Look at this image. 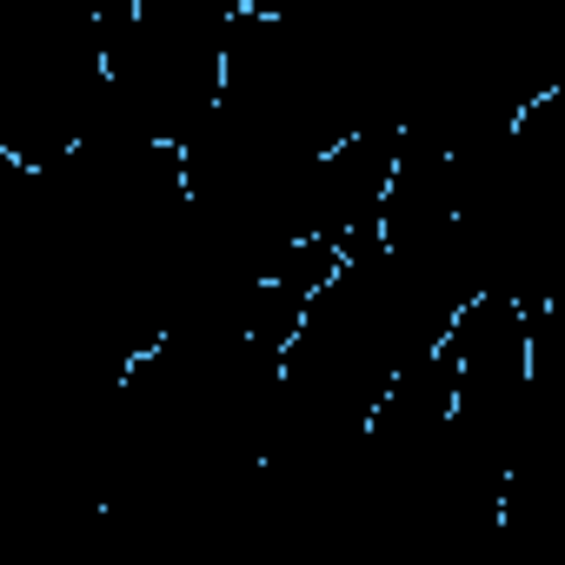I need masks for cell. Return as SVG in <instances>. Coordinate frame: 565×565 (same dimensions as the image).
I'll list each match as a JSON object with an SVG mask.
<instances>
[{
  "mask_svg": "<svg viewBox=\"0 0 565 565\" xmlns=\"http://www.w3.org/2000/svg\"><path fill=\"white\" fill-rule=\"evenodd\" d=\"M239 0H127L100 14V81L107 127L186 147L220 107L226 34Z\"/></svg>",
  "mask_w": 565,
  "mask_h": 565,
  "instance_id": "1",
  "label": "cell"
},
{
  "mask_svg": "<svg viewBox=\"0 0 565 565\" xmlns=\"http://www.w3.org/2000/svg\"><path fill=\"white\" fill-rule=\"evenodd\" d=\"M100 127V14L81 0H0V153L47 167Z\"/></svg>",
  "mask_w": 565,
  "mask_h": 565,
  "instance_id": "2",
  "label": "cell"
}]
</instances>
